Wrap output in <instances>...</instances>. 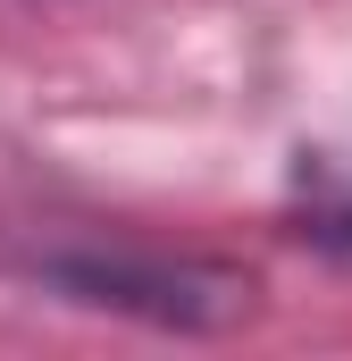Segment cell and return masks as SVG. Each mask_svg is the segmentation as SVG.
Returning <instances> with one entry per match:
<instances>
[{
  "label": "cell",
  "mask_w": 352,
  "mask_h": 361,
  "mask_svg": "<svg viewBox=\"0 0 352 361\" xmlns=\"http://www.w3.org/2000/svg\"><path fill=\"white\" fill-rule=\"evenodd\" d=\"M285 227L319 252V261H336L352 269V160H310L302 152V169H294V202H285Z\"/></svg>",
  "instance_id": "cell-2"
},
{
  "label": "cell",
  "mask_w": 352,
  "mask_h": 361,
  "mask_svg": "<svg viewBox=\"0 0 352 361\" xmlns=\"http://www.w3.org/2000/svg\"><path fill=\"white\" fill-rule=\"evenodd\" d=\"M34 8H59V0H34Z\"/></svg>",
  "instance_id": "cell-3"
},
{
  "label": "cell",
  "mask_w": 352,
  "mask_h": 361,
  "mask_svg": "<svg viewBox=\"0 0 352 361\" xmlns=\"http://www.w3.org/2000/svg\"><path fill=\"white\" fill-rule=\"evenodd\" d=\"M0 269L68 311L92 319H126L151 336H235L260 319V269L227 261V252H184L151 235H118V227H8L0 235Z\"/></svg>",
  "instance_id": "cell-1"
}]
</instances>
